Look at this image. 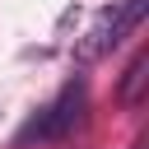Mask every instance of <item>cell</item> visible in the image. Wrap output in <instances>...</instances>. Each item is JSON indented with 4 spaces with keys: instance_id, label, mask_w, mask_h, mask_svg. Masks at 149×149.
<instances>
[{
    "instance_id": "2",
    "label": "cell",
    "mask_w": 149,
    "mask_h": 149,
    "mask_svg": "<svg viewBox=\"0 0 149 149\" xmlns=\"http://www.w3.org/2000/svg\"><path fill=\"white\" fill-rule=\"evenodd\" d=\"M144 14H149V0H116V5L98 9L93 28H88V33H84V42L74 47V61H79V65H88V61L107 56L112 47H121V42L144 23Z\"/></svg>"
},
{
    "instance_id": "1",
    "label": "cell",
    "mask_w": 149,
    "mask_h": 149,
    "mask_svg": "<svg viewBox=\"0 0 149 149\" xmlns=\"http://www.w3.org/2000/svg\"><path fill=\"white\" fill-rule=\"evenodd\" d=\"M84 112H88V84L84 79H70L42 112H33L23 126H19V135H14V149H28V144H56V140H65L79 121H84Z\"/></svg>"
},
{
    "instance_id": "3",
    "label": "cell",
    "mask_w": 149,
    "mask_h": 149,
    "mask_svg": "<svg viewBox=\"0 0 149 149\" xmlns=\"http://www.w3.org/2000/svg\"><path fill=\"white\" fill-rule=\"evenodd\" d=\"M144 70H149V51H135L130 65H126V74H121V88H116L121 107H140V93H144V79H149Z\"/></svg>"
}]
</instances>
